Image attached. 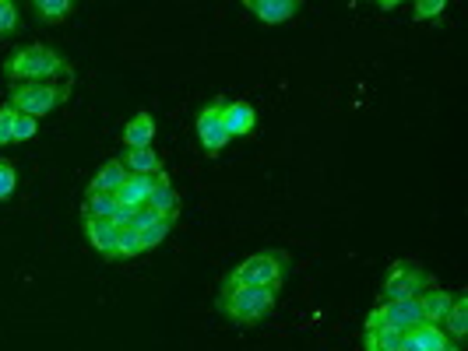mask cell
<instances>
[{"mask_svg": "<svg viewBox=\"0 0 468 351\" xmlns=\"http://www.w3.org/2000/svg\"><path fill=\"white\" fill-rule=\"evenodd\" d=\"M4 74L11 78V85H46L57 78L71 81V63L50 46H21L7 57Z\"/></svg>", "mask_w": 468, "mask_h": 351, "instance_id": "1", "label": "cell"}, {"mask_svg": "<svg viewBox=\"0 0 468 351\" xmlns=\"http://www.w3.org/2000/svg\"><path fill=\"white\" fill-rule=\"evenodd\" d=\"M219 309L239 323V327H254L261 320H268L275 313V289H254V285H222L219 295Z\"/></svg>", "mask_w": 468, "mask_h": 351, "instance_id": "2", "label": "cell"}, {"mask_svg": "<svg viewBox=\"0 0 468 351\" xmlns=\"http://www.w3.org/2000/svg\"><path fill=\"white\" fill-rule=\"evenodd\" d=\"M289 274V257L282 249H261L247 260H239L226 274L222 285H254V289H279Z\"/></svg>", "mask_w": 468, "mask_h": 351, "instance_id": "3", "label": "cell"}, {"mask_svg": "<svg viewBox=\"0 0 468 351\" xmlns=\"http://www.w3.org/2000/svg\"><path fill=\"white\" fill-rule=\"evenodd\" d=\"M71 95V81H46V85H11L7 106H14L21 117H46Z\"/></svg>", "mask_w": 468, "mask_h": 351, "instance_id": "4", "label": "cell"}, {"mask_svg": "<svg viewBox=\"0 0 468 351\" xmlns=\"http://www.w3.org/2000/svg\"><path fill=\"white\" fill-rule=\"evenodd\" d=\"M437 278L419 264V260H395L384 285H380V302H402V298H419Z\"/></svg>", "mask_w": 468, "mask_h": 351, "instance_id": "5", "label": "cell"}, {"mask_svg": "<svg viewBox=\"0 0 468 351\" xmlns=\"http://www.w3.org/2000/svg\"><path fill=\"white\" fill-rule=\"evenodd\" d=\"M422 323V313H419V298H402V302H377L366 316V331L373 327H391V331H402L409 334L412 327Z\"/></svg>", "mask_w": 468, "mask_h": 351, "instance_id": "6", "label": "cell"}, {"mask_svg": "<svg viewBox=\"0 0 468 351\" xmlns=\"http://www.w3.org/2000/svg\"><path fill=\"white\" fill-rule=\"evenodd\" d=\"M194 127H197V141H201V148H205L208 155L226 151V144L233 141V137L226 134V127H222V110H219V99L197 113V123H194Z\"/></svg>", "mask_w": 468, "mask_h": 351, "instance_id": "7", "label": "cell"}, {"mask_svg": "<svg viewBox=\"0 0 468 351\" xmlns=\"http://www.w3.org/2000/svg\"><path fill=\"white\" fill-rule=\"evenodd\" d=\"M219 110H222V127H226L230 137H247V134H254L257 113H254L250 102H243V99L226 102V99H219Z\"/></svg>", "mask_w": 468, "mask_h": 351, "instance_id": "8", "label": "cell"}, {"mask_svg": "<svg viewBox=\"0 0 468 351\" xmlns=\"http://www.w3.org/2000/svg\"><path fill=\"white\" fill-rule=\"evenodd\" d=\"M257 21H264V25H282V21H289L299 14V0H247L243 4Z\"/></svg>", "mask_w": 468, "mask_h": 351, "instance_id": "9", "label": "cell"}, {"mask_svg": "<svg viewBox=\"0 0 468 351\" xmlns=\"http://www.w3.org/2000/svg\"><path fill=\"white\" fill-rule=\"evenodd\" d=\"M85 235L92 242L96 253H103L106 260H117V235L120 229L110 218H85Z\"/></svg>", "mask_w": 468, "mask_h": 351, "instance_id": "10", "label": "cell"}, {"mask_svg": "<svg viewBox=\"0 0 468 351\" xmlns=\"http://www.w3.org/2000/svg\"><path fill=\"white\" fill-rule=\"evenodd\" d=\"M155 179H159V176H130L127 173L123 186L113 193L117 204H123V208H145L148 197H152V190H155Z\"/></svg>", "mask_w": 468, "mask_h": 351, "instance_id": "11", "label": "cell"}, {"mask_svg": "<svg viewBox=\"0 0 468 351\" xmlns=\"http://www.w3.org/2000/svg\"><path fill=\"white\" fill-rule=\"evenodd\" d=\"M455 295L444 292L440 285H430L426 292L419 295V313H422V323H444L447 309H451Z\"/></svg>", "mask_w": 468, "mask_h": 351, "instance_id": "12", "label": "cell"}, {"mask_svg": "<svg viewBox=\"0 0 468 351\" xmlns=\"http://www.w3.org/2000/svg\"><path fill=\"white\" fill-rule=\"evenodd\" d=\"M120 162H123V169L130 176H163V159L152 151V148H127L123 155H120Z\"/></svg>", "mask_w": 468, "mask_h": 351, "instance_id": "13", "label": "cell"}, {"mask_svg": "<svg viewBox=\"0 0 468 351\" xmlns=\"http://www.w3.org/2000/svg\"><path fill=\"white\" fill-rule=\"evenodd\" d=\"M148 208L159 211L163 218H180V193H176V186L170 183V173H163L155 179V190H152V197H148Z\"/></svg>", "mask_w": 468, "mask_h": 351, "instance_id": "14", "label": "cell"}, {"mask_svg": "<svg viewBox=\"0 0 468 351\" xmlns=\"http://www.w3.org/2000/svg\"><path fill=\"white\" fill-rule=\"evenodd\" d=\"M152 141H155V119H152V113L141 110L123 127V144L127 148H152Z\"/></svg>", "mask_w": 468, "mask_h": 351, "instance_id": "15", "label": "cell"}, {"mask_svg": "<svg viewBox=\"0 0 468 351\" xmlns=\"http://www.w3.org/2000/svg\"><path fill=\"white\" fill-rule=\"evenodd\" d=\"M123 179H127L123 162H120V159H110V162H103V166H99V173L92 176L88 193H117L120 186H123Z\"/></svg>", "mask_w": 468, "mask_h": 351, "instance_id": "16", "label": "cell"}, {"mask_svg": "<svg viewBox=\"0 0 468 351\" xmlns=\"http://www.w3.org/2000/svg\"><path fill=\"white\" fill-rule=\"evenodd\" d=\"M444 334L451 338V341H465L468 338V295H455V302H451V309H447V316H444Z\"/></svg>", "mask_w": 468, "mask_h": 351, "instance_id": "17", "label": "cell"}, {"mask_svg": "<svg viewBox=\"0 0 468 351\" xmlns=\"http://www.w3.org/2000/svg\"><path fill=\"white\" fill-rule=\"evenodd\" d=\"M363 345H366V351H398L402 348V331H391V327L363 331Z\"/></svg>", "mask_w": 468, "mask_h": 351, "instance_id": "18", "label": "cell"}, {"mask_svg": "<svg viewBox=\"0 0 468 351\" xmlns=\"http://www.w3.org/2000/svg\"><path fill=\"white\" fill-rule=\"evenodd\" d=\"M409 338L422 351H437V348H444V345L451 341V338L444 334V327H440V323H419V327H412L409 331Z\"/></svg>", "mask_w": 468, "mask_h": 351, "instance_id": "19", "label": "cell"}, {"mask_svg": "<svg viewBox=\"0 0 468 351\" xmlns=\"http://www.w3.org/2000/svg\"><path fill=\"white\" fill-rule=\"evenodd\" d=\"M113 211H117V197L113 193H85L81 218H113Z\"/></svg>", "mask_w": 468, "mask_h": 351, "instance_id": "20", "label": "cell"}, {"mask_svg": "<svg viewBox=\"0 0 468 351\" xmlns=\"http://www.w3.org/2000/svg\"><path fill=\"white\" fill-rule=\"evenodd\" d=\"M32 11L39 14V21H46V25H60V21H67V14L74 11V4H71V0H36Z\"/></svg>", "mask_w": 468, "mask_h": 351, "instance_id": "21", "label": "cell"}, {"mask_svg": "<svg viewBox=\"0 0 468 351\" xmlns=\"http://www.w3.org/2000/svg\"><path fill=\"white\" fill-rule=\"evenodd\" d=\"M173 225H176V218H159L155 225L141 229V233H138V242H141V253H148V249L163 246V239H170V233H173Z\"/></svg>", "mask_w": 468, "mask_h": 351, "instance_id": "22", "label": "cell"}, {"mask_svg": "<svg viewBox=\"0 0 468 351\" xmlns=\"http://www.w3.org/2000/svg\"><path fill=\"white\" fill-rule=\"evenodd\" d=\"M18 25H21L18 4H14V0H0V39H4V36H14Z\"/></svg>", "mask_w": 468, "mask_h": 351, "instance_id": "23", "label": "cell"}, {"mask_svg": "<svg viewBox=\"0 0 468 351\" xmlns=\"http://www.w3.org/2000/svg\"><path fill=\"white\" fill-rule=\"evenodd\" d=\"M138 253H141L138 233H134V229H120V235H117V260H134Z\"/></svg>", "mask_w": 468, "mask_h": 351, "instance_id": "24", "label": "cell"}, {"mask_svg": "<svg viewBox=\"0 0 468 351\" xmlns=\"http://www.w3.org/2000/svg\"><path fill=\"white\" fill-rule=\"evenodd\" d=\"M14 119H18V110L14 106H0V148L14 144Z\"/></svg>", "mask_w": 468, "mask_h": 351, "instance_id": "25", "label": "cell"}, {"mask_svg": "<svg viewBox=\"0 0 468 351\" xmlns=\"http://www.w3.org/2000/svg\"><path fill=\"white\" fill-rule=\"evenodd\" d=\"M412 11H415L419 21H437V18L447 11V4H444V0H415Z\"/></svg>", "mask_w": 468, "mask_h": 351, "instance_id": "26", "label": "cell"}, {"mask_svg": "<svg viewBox=\"0 0 468 351\" xmlns=\"http://www.w3.org/2000/svg\"><path fill=\"white\" fill-rule=\"evenodd\" d=\"M14 186H18V169H14V162L0 159V200H7V197L14 193Z\"/></svg>", "mask_w": 468, "mask_h": 351, "instance_id": "27", "label": "cell"}, {"mask_svg": "<svg viewBox=\"0 0 468 351\" xmlns=\"http://www.w3.org/2000/svg\"><path fill=\"white\" fill-rule=\"evenodd\" d=\"M36 130H39V123H36V119L21 117V113H18V119H14V144L32 141V137H36Z\"/></svg>", "mask_w": 468, "mask_h": 351, "instance_id": "28", "label": "cell"}, {"mask_svg": "<svg viewBox=\"0 0 468 351\" xmlns=\"http://www.w3.org/2000/svg\"><path fill=\"white\" fill-rule=\"evenodd\" d=\"M159 218H163V215H159V211H152V208L145 204V208H138V211H134V222H130V229H134V233H141V229L155 225Z\"/></svg>", "mask_w": 468, "mask_h": 351, "instance_id": "29", "label": "cell"}, {"mask_svg": "<svg viewBox=\"0 0 468 351\" xmlns=\"http://www.w3.org/2000/svg\"><path fill=\"white\" fill-rule=\"evenodd\" d=\"M134 211H138V208H123V204H117V211H113V218H110V222H113L117 229H130V222H134Z\"/></svg>", "mask_w": 468, "mask_h": 351, "instance_id": "30", "label": "cell"}, {"mask_svg": "<svg viewBox=\"0 0 468 351\" xmlns=\"http://www.w3.org/2000/svg\"><path fill=\"white\" fill-rule=\"evenodd\" d=\"M437 351H462V345H458V341H447L444 348H437Z\"/></svg>", "mask_w": 468, "mask_h": 351, "instance_id": "31", "label": "cell"}]
</instances>
